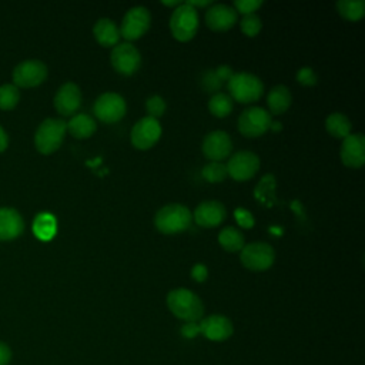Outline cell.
<instances>
[{
    "instance_id": "2e32d148",
    "label": "cell",
    "mask_w": 365,
    "mask_h": 365,
    "mask_svg": "<svg viewBox=\"0 0 365 365\" xmlns=\"http://www.w3.org/2000/svg\"><path fill=\"white\" fill-rule=\"evenodd\" d=\"M54 108L58 114L68 117L74 115L81 106V91L76 83H64L54 96Z\"/></svg>"
},
{
    "instance_id": "cb8c5ba5",
    "label": "cell",
    "mask_w": 365,
    "mask_h": 365,
    "mask_svg": "<svg viewBox=\"0 0 365 365\" xmlns=\"http://www.w3.org/2000/svg\"><path fill=\"white\" fill-rule=\"evenodd\" d=\"M33 232L41 241L51 240L57 232V221L50 212H40L33 221Z\"/></svg>"
},
{
    "instance_id": "83f0119b",
    "label": "cell",
    "mask_w": 365,
    "mask_h": 365,
    "mask_svg": "<svg viewBox=\"0 0 365 365\" xmlns=\"http://www.w3.org/2000/svg\"><path fill=\"white\" fill-rule=\"evenodd\" d=\"M234 107V101L227 93H215L208 101V110L212 115L218 118L227 117Z\"/></svg>"
},
{
    "instance_id": "7a4b0ae2",
    "label": "cell",
    "mask_w": 365,
    "mask_h": 365,
    "mask_svg": "<svg viewBox=\"0 0 365 365\" xmlns=\"http://www.w3.org/2000/svg\"><path fill=\"white\" fill-rule=\"evenodd\" d=\"M192 221V214L182 204H167L154 217L155 228L163 234H177L185 231Z\"/></svg>"
},
{
    "instance_id": "836d02e7",
    "label": "cell",
    "mask_w": 365,
    "mask_h": 365,
    "mask_svg": "<svg viewBox=\"0 0 365 365\" xmlns=\"http://www.w3.org/2000/svg\"><path fill=\"white\" fill-rule=\"evenodd\" d=\"M262 4V1L259 0H235L234 1V9L238 13H242L244 16L247 14H252L257 9H259Z\"/></svg>"
},
{
    "instance_id": "30bf717a",
    "label": "cell",
    "mask_w": 365,
    "mask_h": 365,
    "mask_svg": "<svg viewBox=\"0 0 365 365\" xmlns=\"http://www.w3.org/2000/svg\"><path fill=\"white\" fill-rule=\"evenodd\" d=\"M110 61L117 73L123 76H131L140 68L141 54L135 46L125 41L114 46L110 54Z\"/></svg>"
},
{
    "instance_id": "f35d334b",
    "label": "cell",
    "mask_w": 365,
    "mask_h": 365,
    "mask_svg": "<svg viewBox=\"0 0 365 365\" xmlns=\"http://www.w3.org/2000/svg\"><path fill=\"white\" fill-rule=\"evenodd\" d=\"M10 361H11L10 348L4 342H0V365H9Z\"/></svg>"
},
{
    "instance_id": "d4e9b609",
    "label": "cell",
    "mask_w": 365,
    "mask_h": 365,
    "mask_svg": "<svg viewBox=\"0 0 365 365\" xmlns=\"http://www.w3.org/2000/svg\"><path fill=\"white\" fill-rule=\"evenodd\" d=\"M325 128L332 137L344 140L346 135L351 134L352 124H351L349 118L345 114L332 113L325 120Z\"/></svg>"
},
{
    "instance_id": "9a60e30c",
    "label": "cell",
    "mask_w": 365,
    "mask_h": 365,
    "mask_svg": "<svg viewBox=\"0 0 365 365\" xmlns=\"http://www.w3.org/2000/svg\"><path fill=\"white\" fill-rule=\"evenodd\" d=\"M339 157L344 165L359 168L365 163V137L361 133L349 134L342 140Z\"/></svg>"
},
{
    "instance_id": "3957f363",
    "label": "cell",
    "mask_w": 365,
    "mask_h": 365,
    "mask_svg": "<svg viewBox=\"0 0 365 365\" xmlns=\"http://www.w3.org/2000/svg\"><path fill=\"white\" fill-rule=\"evenodd\" d=\"M230 97L238 103L248 104L261 98L264 91L262 81L251 73H234L227 81Z\"/></svg>"
},
{
    "instance_id": "60d3db41",
    "label": "cell",
    "mask_w": 365,
    "mask_h": 365,
    "mask_svg": "<svg viewBox=\"0 0 365 365\" xmlns=\"http://www.w3.org/2000/svg\"><path fill=\"white\" fill-rule=\"evenodd\" d=\"M9 145V137L7 133L4 131V128L0 125V153H3Z\"/></svg>"
},
{
    "instance_id": "b9f144b4",
    "label": "cell",
    "mask_w": 365,
    "mask_h": 365,
    "mask_svg": "<svg viewBox=\"0 0 365 365\" xmlns=\"http://www.w3.org/2000/svg\"><path fill=\"white\" fill-rule=\"evenodd\" d=\"M185 3L195 9V7H205V6H210L212 1H211V0H188V1H185Z\"/></svg>"
},
{
    "instance_id": "e0dca14e",
    "label": "cell",
    "mask_w": 365,
    "mask_h": 365,
    "mask_svg": "<svg viewBox=\"0 0 365 365\" xmlns=\"http://www.w3.org/2000/svg\"><path fill=\"white\" fill-rule=\"evenodd\" d=\"M227 217V210L222 202L217 200L202 201L194 210V221L202 228H214L220 225Z\"/></svg>"
},
{
    "instance_id": "52a82bcc",
    "label": "cell",
    "mask_w": 365,
    "mask_h": 365,
    "mask_svg": "<svg viewBox=\"0 0 365 365\" xmlns=\"http://www.w3.org/2000/svg\"><path fill=\"white\" fill-rule=\"evenodd\" d=\"M241 262L251 271H265L275 259V251L268 242H250L240 251Z\"/></svg>"
},
{
    "instance_id": "7bdbcfd3",
    "label": "cell",
    "mask_w": 365,
    "mask_h": 365,
    "mask_svg": "<svg viewBox=\"0 0 365 365\" xmlns=\"http://www.w3.org/2000/svg\"><path fill=\"white\" fill-rule=\"evenodd\" d=\"M163 4L171 6V7H178L180 4H182V1H163Z\"/></svg>"
},
{
    "instance_id": "74e56055",
    "label": "cell",
    "mask_w": 365,
    "mask_h": 365,
    "mask_svg": "<svg viewBox=\"0 0 365 365\" xmlns=\"http://www.w3.org/2000/svg\"><path fill=\"white\" fill-rule=\"evenodd\" d=\"M181 334L185 336V338H194L197 336L200 332V324L197 322H185L181 328Z\"/></svg>"
},
{
    "instance_id": "4316f807",
    "label": "cell",
    "mask_w": 365,
    "mask_h": 365,
    "mask_svg": "<svg viewBox=\"0 0 365 365\" xmlns=\"http://www.w3.org/2000/svg\"><path fill=\"white\" fill-rule=\"evenodd\" d=\"M338 13L349 21H358L365 14V1L364 0H339L336 1Z\"/></svg>"
},
{
    "instance_id": "d590c367",
    "label": "cell",
    "mask_w": 365,
    "mask_h": 365,
    "mask_svg": "<svg viewBox=\"0 0 365 365\" xmlns=\"http://www.w3.org/2000/svg\"><path fill=\"white\" fill-rule=\"evenodd\" d=\"M297 80L302 86H314L317 84V74L311 67H301L297 73Z\"/></svg>"
},
{
    "instance_id": "8fae6325",
    "label": "cell",
    "mask_w": 365,
    "mask_h": 365,
    "mask_svg": "<svg viewBox=\"0 0 365 365\" xmlns=\"http://www.w3.org/2000/svg\"><path fill=\"white\" fill-rule=\"evenodd\" d=\"M227 167V173L235 181H247L252 178L259 168V158L252 151H238L230 157Z\"/></svg>"
},
{
    "instance_id": "8992f818",
    "label": "cell",
    "mask_w": 365,
    "mask_h": 365,
    "mask_svg": "<svg viewBox=\"0 0 365 365\" xmlns=\"http://www.w3.org/2000/svg\"><path fill=\"white\" fill-rule=\"evenodd\" d=\"M271 124V114L262 107L245 108L238 117V131L247 138H255L265 134Z\"/></svg>"
},
{
    "instance_id": "5b68a950",
    "label": "cell",
    "mask_w": 365,
    "mask_h": 365,
    "mask_svg": "<svg viewBox=\"0 0 365 365\" xmlns=\"http://www.w3.org/2000/svg\"><path fill=\"white\" fill-rule=\"evenodd\" d=\"M198 29V13L187 3L174 9L170 17V30L174 38L178 41L191 40Z\"/></svg>"
},
{
    "instance_id": "6da1fadb",
    "label": "cell",
    "mask_w": 365,
    "mask_h": 365,
    "mask_svg": "<svg viewBox=\"0 0 365 365\" xmlns=\"http://www.w3.org/2000/svg\"><path fill=\"white\" fill-rule=\"evenodd\" d=\"M167 305L177 318L185 322H197L204 314L202 301L197 294L185 288L170 291L167 295Z\"/></svg>"
},
{
    "instance_id": "4dcf8cb0",
    "label": "cell",
    "mask_w": 365,
    "mask_h": 365,
    "mask_svg": "<svg viewBox=\"0 0 365 365\" xmlns=\"http://www.w3.org/2000/svg\"><path fill=\"white\" fill-rule=\"evenodd\" d=\"M240 26H241V31L245 36L254 37V36H257L259 33V30L262 27V21H261V19L255 13H252V14L244 16L241 23H240Z\"/></svg>"
},
{
    "instance_id": "8d00e7d4",
    "label": "cell",
    "mask_w": 365,
    "mask_h": 365,
    "mask_svg": "<svg viewBox=\"0 0 365 365\" xmlns=\"http://www.w3.org/2000/svg\"><path fill=\"white\" fill-rule=\"evenodd\" d=\"M207 275H208V269L204 264H195L192 268H191V277L198 281V282H202L207 279Z\"/></svg>"
},
{
    "instance_id": "ab89813d",
    "label": "cell",
    "mask_w": 365,
    "mask_h": 365,
    "mask_svg": "<svg viewBox=\"0 0 365 365\" xmlns=\"http://www.w3.org/2000/svg\"><path fill=\"white\" fill-rule=\"evenodd\" d=\"M215 73H217L218 77L222 80V83H224V81H228V80L231 78V76L234 74L230 66H220V67L215 68Z\"/></svg>"
},
{
    "instance_id": "ba28073f",
    "label": "cell",
    "mask_w": 365,
    "mask_h": 365,
    "mask_svg": "<svg viewBox=\"0 0 365 365\" xmlns=\"http://www.w3.org/2000/svg\"><path fill=\"white\" fill-rule=\"evenodd\" d=\"M151 24V14L147 7L144 6H135L131 7L123 17L121 26H120V36H123L125 40L133 41L140 38L147 33Z\"/></svg>"
},
{
    "instance_id": "484cf974",
    "label": "cell",
    "mask_w": 365,
    "mask_h": 365,
    "mask_svg": "<svg viewBox=\"0 0 365 365\" xmlns=\"http://www.w3.org/2000/svg\"><path fill=\"white\" fill-rule=\"evenodd\" d=\"M220 245L228 252H238L244 247V235L235 227H225L218 234Z\"/></svg>"
},
{
    "instance_id": "ac0fdd59",
    "label": "cell",
    "mask_w": 365,
    "mask_h": 365,
    "mask_svg": "<svg viewBox=\"0 0 365 365\" xmlns=\"http://www.w3.org/2000/svg\"><path fill=\"white\" fill-rule=\"evenodd\" d=\"M238 19V13L228 4H212L205 11V24L212 31L230 30Z\"/></svg>"
},
{
    "instance_id": "9c48e42d",
    "label": "cell",
    "mask_w": 365,
    "mask_h": 365,
    "mask_svg": "<svg viewBox=\"0 0 365 365\" xmlns=\"http://www.w3.org/2000/svg\"><path fill=\"white\" fill-rule=\"evenodd\" d=\"M125 110H127V106L124 98L120 94L113 91L103 93L101 96H98V98L94 101V106H93L94 115L100 121L107 124L120 121L124 117Z\"/></svg>"
},
{
    "instance_id": "603a6c76",
    "label": "cell",
    "mask_w": 365,
    "mask_h": 365,
    "mask_svg": "<svg viewBox=\"0 0 365 365\" xmlns=\"http://www.w3.org/2000/svg\"><path fill=\"white\" fill-rule=\"evenodd\" d=\"M67 130L74 138L83 140L94 134V131L97 130V124L91 115L80 113V114H74L70 118V121L67 123Z\"/></svg>"
},
{
    "instance_id": "5bb4252c",
    "label": "cell",
    "mask_w": 365,
    "mask_h": 365,
    "mask_svg": "<svg viewBox=\"0 0 365 365\" xmlns=\"http://www.w3.org/2000/svg\"><path fill=\"white\" fill-rule=\"evenodd\" d=\"M202 154L215 163H221L225 160L232 151L231 137L221 130H215L208 133L202 140Z\"/></svg>"
},
{
    "instance_id": "e575fe53",
    "label": "cell",
    "mask_w": 365,
    "mask_h": 365,
    "mask_svg": "<svg viewBox=\"0 0 365 365\" xmlns=\"http://www.w3.org/2000/svg\"><path fill=\"white\" fill-rule=\"evenodd\" d=\"M234 215H235V220H237V222L241 228L248 230V228H252L254 224H255L252 214L245 208H237L234 211Z\"/></svg>"
},
{
    "instance_id": "ffe728a7",
    "label": "cell",
    "mask_w": 365,
    "mask_h": 365,
    "mask_svg": "<svg viewBox=\"0 0 365 365\" xmlns=\"http://www.w3.org/2000/svg\"><path fill=\"white\" fill-rule=\"evenodd\" d=\"M24 221L14 208H0V241H10L21 235Z\"/></svg>"
},
{
    "instance_id": "d6a6232c",
    "label": "cell",
    "mask_w": 365,
    "mask_h": 365,
    "mask_svg": "<svg viewBox=\"0 0 365 365\" xmlns=\"http://www.w3.org/2000/svg\"><path fill=\"white\" fill-rule=\"evenodd\" d=\"M201 84H202V88L207 93H214L215 94L221 88L222 80L218 77L215 70H208V71L204 73V76L201 78Z\"/></svg>"
},
{
    "instance_id": "1f68e13d",
    "label": "cell",
    "mask_w": 365,
    "mask_h": 365,
    "mask_svg": "<svg viewBox=\"0 0 365 365\" xmlns=\"http://www.w3.org/2000/svg\"><path fill=\"white\" fill-rule=\"evenodd\" d=\"M165 107H167V104H165L164 98L160 96H153V97L147 98V101H145V110L148 113V117H153L155 120L164 114Z\"/></svg>"
},
{
    "instance_id": "d6986e66",
    "label": "cell",
    "mask_w": 365,
    "mask_h": 365,
    "mask_svg": "<svg viewBox=\"0 0 365 365\" xmlns=\"http://www.w3.org/2000/svg\"><path fill=\"white\" fill-rule=\"evenodd\" d=\"M200 332L211 341H224L232 334V324L224 315H210L200 322Z\"/></svg>"
},
{
    "instance_id": "f546056e",
    "label": "cell",
    "mask_w": 365,
    "mask_h": 365,
    "mask_svg": "<svg viewBox=\"0 0 365 365\" xmlns=\"http://www.w3.org/2000/svg\"><path fill=\"white\" fill-rule=\"evenodd\" d=\"M228 173H227V167L222 163H215L211 161L207 165L202 167V177L208 181V182H221L227 178Z\"/></svg>"
},
{
    "instance_id": "277c9868",
    "label": "cell",
    "mask_w": 365,
    "mask_h": 365,
    "mask_svg": "<svg viewBox=\"0 0 365 365\" xmlns=\"http://www.w3.org/2000/svg\"><path fill=\"white\" fill-rule=\"evenodd\" d=\"M67 123L61 118H46L34 134V144L38 153L51 154L57 151L64 140Z\"/></svg>"
},
{
    "instance_id": "7c38bea8",
    "label": "cell",
    "mask_w": 365,
    "mask_h": 365,
    "mask_svg": "<svg viewBox=\"0 0 365 365\" xmlns=\"http://www.w3.org/2000/svg\"><path fill=\"white\" fill-rule=\"evenodd\" d=\"M47 77V67L40 60H26L13 70V81L16 87L30 88L41 84Z\"/></svg>"
},
{
    "instance_id": "f1b7e54d",
    "label": "cell",
    "mask_w": 365,
    "mask_h": 365,
    "mask_svg": "<svg viewBox=\"0 0 365 365\" xmlns=\"http://www.w3.org/2000/svg\"><path fill=\"white\" fill-rule=\"evenodd\" d=\"M20 98L19 88L14 84H3L0 86V108L1 110H13Z\"/></svg>"
},
{
    "instance_id": "4fadbf2b",
    "label": "cell",
    "mask_w": 365,
    "mask_h": 365,
    "mask_svg": "<svg viewBox=\"0 0 365 365\" xmlns=\"http://www.w3.org/2000/svg\"><path fill=\"white\" fill-rule=\"evenodd\" d=\"M161 137V125L153 117H143L131 128V144L137 150L151 148Z\"/></svg>"
},
{
    "instance_id": "44dd1931",
    "label": "cell",
    "mask_w": 365,
    "mask_h": 365,
    "mask_svg": "<svg viewBox=\"0 0 365 365\" xmlns=\"http://www.w3.org/2000/svg\"><path fill=\"white\" fill-rule=\"evenodd\" d=\"M93 34L98 44L103 47L115 46L120 40V29L117 24L110 19H100L93 27Z\"/></svg>"
},
{
    "instance_id": "7402d4cb",
    "label": "cell",
    "mask_w": 365,
    "mask_h": 365,
    "mask_svg": "<svg viewBox=\"0 0 365 365\" xmlns=\"http://www.w3.org/2000/svg\"><path fill=\"white\" fill-rule=\"evenodd\" d=\"M291 101H292V96H291L288 87H285L282 84L272 87L267 96V104L269 108V114L279 115V114L285 113L288 110V107L291 106Z\"/></svg>"
}]
</instances>
